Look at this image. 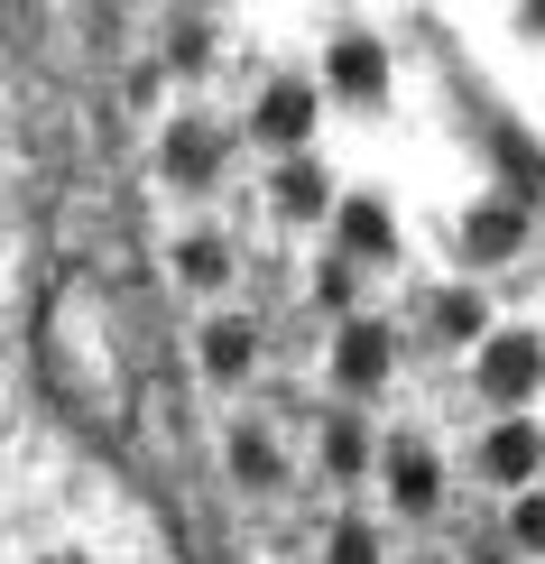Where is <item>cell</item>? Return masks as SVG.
I'll use <instances>...</instances> for the list:
<instances>
[{"label":"cell","mask_w":545,"mask_h":564,"mask_svg":"<svg viewBox=\"0 0 545 564\" xmlns=\"http://www.w3.org/2000/svg\"><path fill=\"white\" fill-rule=\"evenodd\" d=\"M379 361H389V343H379V324H351V343H342V380H370Z\"/></svg>","instance_id":"5"},{"label":"cell","mask_w":545,"mask_h":564,"mask_svg":"<svg viewBox=\"0 0 545 564\" xmlns=\"http://www.w3.org/2000/svg\"><path fill=\"white\" fill-rule=\"evenodd\" d=\"M176 260H185V278H195V288H222V269H231V260H222V241H185Z\"/></svg>","instance_id":"7"},{"label":"cell","mask_w":545,"mask_h":564,"mask_svg":"<svg viewBox=\"0 0 545 564\" xmlns=\"http://www.w3.org/2000/svg\"><path fill=\"white\" fill-rule=\"evenodd\" d=\"M259 121H269V139H305V121H315V93H305V84H277Z\"/></svg>","instance_id":"3"},{"label":"cell","mask_w":545,"mask_h":564,"mask_svg":"<svg viewBox=\"0 0 545 564\" xmlns=\"http://www.w3.org/2000/svg\"><path fill=\"white\" fill-rule=\"evenodd\" d=\"M527 454H536V435H527V426L509 416V426L490 435V473H500V481H527Z\"/></svg>","instance_id":"4"},{"label":"cell","mask_w":545,"mask_h":564,"mask_svg":"<svg viewBox=\"0 0 545 564\" xmlns=\"http://www.w3.org/2000/svg\"><path fill=\"white\" fill-rule=\"evenodd\" d=\"M471 241H481L490 260H500V250H517V214H481V223H471Z\"/></svg>","instance_id":"8"},{"label":"cell","mask_w":545,"mask_h":564,"mask_svg":"<svg viewBox=\"0 0 545 564\" xmlns=\"http://www.w3.org/2000/svg\"><path fill=\"white\" fill-rule=\"evenodd\" d=\"M277 204H287V214H324V176L315 167H277Z\"/></svg>","instance_id":"6"},{"label":"cell","mask_w":545,"mask_h":564,"mask_svg":"<svg viewBox=\"0 0 545 564\" xmlns=\"http://www.w3.org/2000/svg\"><path fill=\"white\" fill-rule=\"evenodd\" d=\"M204 361H212V380H241V370H250V324L212 315L204 324Z\"/></svg>","instance_id":"2"},{"label":"cell","mask_w":545,"mask_h":564,"mask_svg":"<svg viewBox=\"0 0 545 564\" xmlns=\"http://www.w3.org/2000/svg\"><path fill=\"white\" fill-rule=\"evenodd\" d=\"M481 380H490V398H500V408H517V398H527V380H536V343L509 334V343L481 361Z\"/></svg>","instance_id":"1"}]
</instances>
